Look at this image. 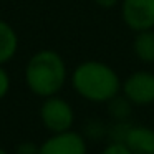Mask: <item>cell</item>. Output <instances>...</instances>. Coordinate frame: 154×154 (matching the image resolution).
<instances>
[{
  "label": "cell",
  "instance_id": "6da1fadb",
  "mask_svg": "<svg viewBox=\"0 0 154 154\" xmlns=\"http://www.w3.org/2000/svg\"><path fill=\"white\" fill-rule=\"evenodd\" d=\"M68 80V68L58 51L45 48L28 58L25 65V85L38 98L58 94Z\"/></svg>",
  "mask_w": 154,
  "mask_h": 154
},
{
  "label": "cell",
  "instance_id": "7a4b0ae2",
  "mask_svg": "<svg viewBox=\"0 0 154 154\" xmlns=\"http://www.w3.org/2000/svg\"><path fill=\"white\" fill-rule=\"evenodd\" d=\"M71 86L78 96L90 103H108L121 91V80L116 70L108 63L86 60L73 70Z\"/></svg>",
  "mask_w": 154,
  "mask_h": 154
},
{
  "label": "cell",
  "instance_id": "3957f363",
  "mask_svg": "<svg viewBox=\"0 0 154 154\" xmlns=\"http://www.w3.org/2000/svg\"><path fill=\"white\" fill-rule=\"evenodd\" d=\"M38 116H40L43 128L47 131H50L51 134L70 131L75 123L73 106L65 98L58 96V94L43 98V103L40 106Z\"/></svg>",
  "mask_w": 154,
  "mask_h": 154
},
{
  "label": "cell",
  "instance_id": "277c9868",
  "mask_svg": "<svg viewBox=\"0 0 154 154\" xmlns=\"http://www.w3.org/2000/svg\"><path fill=\"white\" fill-rule=\"evenodd\" d=\"M121 91L136 106H149L154 103V73L134 71L121 83Z\"/></svg>",
  "mask_w": 154,
  "mask_h": 154
},
{
  "label": "cell",
  "instance_id": "5b68a950",
  "mask_svg": "<svg viewBox=\"0 0 154 154\" xmlns=\"http://www.w3.org/2000/svg\"><path fill=\"white\" fill-rule=\"evenodd\" d=\"M123 22L134 32L154 28V0H121Z\"/></svg>",
  "mask_w": 154,
  "mask_h": 154
},
{
  "label": "cell",
  "instance_id": "8992f818",
  "mask_svg": "<svg viewBox=\"0 0 154 154\" xmlns=\"http://www.w3.org/2000/svg\"><path fill=\"white\" fill-rule=\"evenodd\" d=\"M40 154H88L86 137L71 129L53 133L40 144Z\"/></svg>",
  "mask_w": 154,
  "mask_h": 154
},
{
  "label": "cell",
  "instance_id": "52a82bcc",
  "mask_svg": "<svg viewBox=\"0 0 154 154\" xmlns=\"http://www.w3.org/2000/svg\"><path fill=\"white\" fill-rule=\"evenodd\" d=\"M124 146L133 154H154V129L143 124H133Z\"/></svg>",
  "mask_w": 154,
  "mask_h": 154
},
{
  "label": "cell",
  "instance_id": "ba28073f",
  "mask_svg": "<svg viewBox=\"0 0 154 154\" xmlns=\"http://www.w3.org/2000/svg\"><path fill=\"white\" fill-rule=\"evenodd\" d=\"M18 45L20 40L15 28L4 18H0V65H5L14 60L18 51Z\"/></svg>",
  "mask_w": 154,
  "mask_h": 154
},
{
  "label": "cell",
  "instance_id": "9c48e42d",
  "mask_svg": "<svg viewBox=\"0 0 154 154\" xmlns=\"http://www.w3.org/2000/svg\"><path fill=\"white\" fill-rule=\"evenodd\" d=\"M133 51L143 63H154V28L136 32L133 42Z\"/></svg>",
  "mask_w": 154,
  "mask_h": 154
},
{
  "label": "cell",
  "instance_id": "30bf717a",
  "mask_svg": "<svg viewBox=\"0 0 154 154\" xmlns=\"http://www.w3.org/2000/svg\"><path fill=\"white\" fill-rule=\"evenodd\" d=\"M133 106L134 104L124 94L119 93L106 103L108 114L113 121H129L131 114H133Z\"/></svg>",
  "mask_w": 154,
  "mask_h": 154
},
{
  "label": "cell",
  "instance_id": "8fae6325",
  "mask_svg": "<svg viewBox=\"0 0 154 154\" xmlns=\"http://www.w3.org/2000/svg\"><path fill=\"white\" fill-rule=\"evenodd\" d=\"M81 134L86 139H91V141L104 139L108 134V124L103 123L101 119H88L83 126V133Z\"/></svg>",
  "mask_w": 154,
  "mask_h": 154
},
{
  "label": "cell",
  "instance_id": "7c38bea8",
  "mask_svg": "<svg viewBox=\"0 0 154 154\" xmlns=\"http://www.w3.org/2000/svg\"><path fill=\"white\" fill-rule=\"evenodd\" d=\"M131 126H133V124H131L129 121H113L111 124H108V134H106L108 141H109V143L124 144Z\"/></svg>",
  "mask_w": 154,
  "mask_h": 154
},
{
  "label": "cell",
  "instance_id": "4fadbf2b",
  "mask_svg": "<svg viewBox=\"0 0 154 154\" xmlns=\"http://www.w3.org/2000/svg\"><path fill=\"white\" fill-rule=\"evenodd\" d=\"M10 86H12L10 75H8V71L5 70L4 65H0V101H2V100H4V98L8 94Z\"/></svg>",
  "mask_w": 154,
  "mask_h": 154
},
{
  "label": "cell",
  "instance_id": "5bb4252c",
  "mask_svg": "<svg viewBox=\"0 0 154 154\" xmlns=\"http://www.w3.org/2000/svg\"><path fill=\"white\" fill-rule=\"evenodd\" d=\"M15 154H40V146L33 141H22L15 149Z\"/></svg>",
  "mask_w": 154,
  "mask_h": 154
},
{
  "label": "cell",
  "instance_id": "9a60e30c",
  "mask_svg": "<svg viewBox=\"0 0 154 154\" xmlns=\"http://www.w3.org/2000/svg\"><path fill=\"white\" fill-rule=\"evenodd\" d=\"M100 154H133V152L121 143H109L108 146H104V149Z\"/></svg>",
  "mask_w": 154,
  "mask_h": 154
},
{
  "label": "cell",
  "instance_id": "2e32d148",
  "mask_svg": "<svg viewBox=\"0 0 154 154\" xmlns=\"http://www.w3.org/2000/svg\"><path fill=\"white\" fill-rule=\"evenodd\" d=\"M93 2L100 8H104V10H109V8L116 7L118 4H121V0H93Z\"/></svg>",
  "mask_w": 154,
  "mask_h": 154
},
{
  "label": "cell",
  "instance_id": "e0dca14e",
  "mask_svg": "<svg viewBox=\"0 0 154 154\" xmlns=\"http://www.w3.org/2000/svg\"><path fill=\"white\" fill-rule=\"evenodd\" d=\"M0 154H8V152H7V151H5V149H4V147H0Z\"/></svg>",
  "mask_w": 154,
  "mask_h": 154
}]
</instances>
